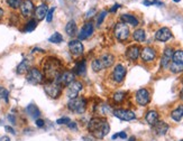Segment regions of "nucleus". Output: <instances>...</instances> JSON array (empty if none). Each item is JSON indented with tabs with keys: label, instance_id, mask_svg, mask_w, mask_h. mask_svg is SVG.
<instances>
[{
	"label": "nucleus",
	"instance_id": "f257e3e1",
	"mask_svg": "<svg viewBox=\"0 0 183 141\" xmlns=\"http://www.w3.org/2000/svg\"><path fill=\"white\" fill-rule=\"evenodd\" d=\"M88 130L97 139H102L110 131V125L104 118H93L88 123Z\"/></svg>",
	"mask_w": 183,
	"mask_h": 141
},
{
	"label": "nucleus",
	"instance_id": "f03ea898",
	"mask_svg": "<svg viewBox=\"0 0 183 141\" xmlns=\"http://www.w3.org/2000/svg\"><path fill=\"white\" fill-rule=\"evenodd\" d=\"M45 74L48 77H57L60 75V62L57 59L50 58L44 66Z\"/></svg>",
	"mask_w": 183,
	"mask_h": 141
},
{
	"label": "nucleus",
	"instance_id": "7ed1b4c3",
	"mask_svg": "<svg viewBox=\"0 0 183 141\" xmlns=\"http://www.w3.org/2000/svg\"><path fill=\"white\" fill-rule=\"evenodd\" d=\"M68 108L71 111L75 112V113H83L87 108V102L81 96H76L74 99H71L68 103Z\"/></svg>",
	"mask_w": 183,
	"mask_h": 141
},
{
	"label": "nucleus",
	"instance_id": "20e7f679",
	"mask_svg": "<svg viewBox=\"0 0 183 141\" xmlns=\"http://www.w3.org/2000/svg\"><path fill=\"white\" fill-rule=\"evenodd\" d=\"M26 78H27L28 83H30L33 85H37V84H40V83L43 82L44 75L38 68L33 67V68H29V70L27 72Z\"/></svg>",
	"mask_w": 183,
	"mask_h": 141
},
{
	"label": "nucleus",
	"instance_id": "39448f33",
	"mask_svg": "<svg viewBox=\"0 0 183 141\" xmlns=\"http://www.w3.org/2000/svg\"><path fill=\"white\" fill-rule=\"evenodd\" d=\"M44 91H45V93L47 94L50 98L57 99L61 95L62 87L56 82H53V83H48V84H46V85L44 86Z\"/></svg>",
	"mask_w": 183,
	"mask_h": 141
},
{
	"label": "nucleus",
	"instance_id": "423d86ee",
	"mask_svg": "<svg viewBox=\"0 0 183 141\" xmlns=\"http://www.w3.org/2000/svg\"><path fill=\"white\" fill-rule=\"evenodd\" d=\"M115 36L116 38L121 42L126 40L129 37V28L127 27V25H125L124 23L117 24L115 27Z\"/></svg>",
	"mask_w": 183,
	"mask_h": 141
},
{
	"label": "nucleus",
	"instance_id": "0eeeda50",
	"mask_svg": "<svg viewBox=\"0 0 183 141\" xmlns=\"http://www.w3.org/2000/svg\"><path fill=\"white\" fill-rule=\"evenodd\" d=\"M74 81V74L72 72H63L55 78V82L61 86H69Z\"/></svg>",
	"mask_w": 183,
	"mask_h": 141
},
{
	"label": "nucleus",
	"instance_id": "6e6552de",
	"mask_svg": "<svg viewBox=\"0 0 183 141\" xmlns=\"http://www.w3.org/2000/svg\"><path fill=\"white\" fill-rule=\"evenodd\" d=\"M114 115L116 118H118L123 121H131V120H135L136 119V114L130 111V110H124V109H118L115 110L114 112Z\"/></svg>",
	"mask_w": 183,
	"mask_h": 141
},
{
	"label": "nucleus",
	"instance_id": "1a4fd4ad",
	"mask_svg": "<svg viewBox=\"0 0 183 141\" xmlns=\"http://www.w3.org/2000/svg\"><path fill=\"white\" fill-rule=\"evenodd\" d=\"M151 96H149V92L146 89H140L136 92V102L142 106L147 105L149 103Z\"/></svg>",
	"mask_w": 183,
	"mask_h": 141
},
{
	"label": "nucleus",
	"instance_id": "9d476101",
	"mask_svg": "<svg viewBox=\"0 0 183 141\" xmlns=\"http://www.w3.org/2000/svg\"><path fill=\"white\" fill-rule=\"evenodd\" d=\"M82 83L79 82V81H73V82L68 86V92H66V95L68 98L70 99H74L78 96V94L80 93V91L82 90Z\"/></svg>",
	"mask_w": 183,
	"mask_h": 141
},
{
	"label": "nucleus",
	"instance_id": "9b49d317",
	"mask_svg": "<svg viewBox=\"0 0 183 141\" xmlns=\"http://www.w3.org/2000/svg\"><path fill=\"white\" fill-rule=\"evenodd\" d=\"M125 76H126V68H125L124 65L118 64V65L115 67L114 73H112V78H114V81L117 83H121L124 81Z\"/></svg>",
	"mask_w": 183,
	"mask_h": 141
},
{
	"label": "nucleus",
	"instance_id": "f8f14e48",
	"mask_svg": "<svg viewBox=\"0 0 183 141\" xmlns=\"http://www.w3.org/2000/svg\"><path fill=\"white\" fill-rule=\"evenodd\" d=\"M69 48L71 52L72 55L74 56H80V55L83 53V45L80 40H71L69 42Z\"/></svg>",
	"mask_w": 183,
	"mask_h": 141
},
{
	"label": "nucleus",
	"instance_id": "ddd939ff",
	"mask_svg": "<svg viewBox=\"0 0 183 141\" xmlns=\"http://www.w3.org/2000/svg\"><path fill=\"white\" fill-rule=\"evenodd\" d=\"M20 12L24 17H29L34 10V4L32 0H24L20 5Z\"/></svg>",
	"mask_w": 183,
	"mask_h": 141
},
{
	"label": "nucleus",
	"instance_id": "4468645a",
	"mask_svg": "<svg viewBox=\"0 0 183 141\" xmlns=\"http://www.w3.org/2000/svg\"><path fill=\"white\" fill-rule=\"evenodd\" d=\"M171 37H172V33L167 27L159 28L155 34V38L157 39V40H159V42H167L169 39H171Z\"/></svg>",
	"mask_w": 183,
	"mask_h": 141
},
{
	"label": "nucleus",
	"instance_id": "2eb2a0df",
	"mask_svg": "<svg viewBox=\"0 0 183 141\" xmlns=\"http://www.w3.org/2000/svg\"><path fill=\"white\" fill-rule=\"evenodd\" d=\"M155 56L156 52L152 47H145V48H143V51L140 52V57H142L144 62H152L153 59L155 58Z\"/></svg>",
	"mask_w": 183,
	"mask_h": 141
},
{
	"label": "nucleus",
	"instance_id": "dca6fc26",
	"mask_svg": "<svg viewBox=\"0 0 183 141\" xmlns=\"http://www.w3.org/2000/svg\"><path fill=\"white\" fill-rule=\"evenodd\" d=\"M173 54H174V52H173V49H172L171 47H166V48L164 49L163 57H162V61H161L162 67L166 68V67L169 66V64H170L172 57H173Z\"/></svg>",
	"mask_w": 183,
	"mask_h": 141
},
{
	"label": "nucleus",
	"instance_id": "f3484780",
	"mask_svg": "<svg viewBox=\"0 0 183 141\" xmlns=\"http://www.w3.org/2000/svg\"><path fill=\"white\" fill-rule=\"evenodd\" d=\"M93 34V24L87 23L83 26V28L80 30L79 39H87Z\"/></svg>",
	"mask_w": 183,
	"mask_h": 141
},
{
	"label": "nucleus",
	"instance_id": "a211bd4d",
	"mask_svg": "<svg viewBox=\"0 0 183 141\" xmlns=\"http://www.w3.org/2000/svg\"><path fill=\"white\" fill-rule=\"evenodd\" d=\"M99 61L101 63V65H102V68H108V67H110L114 64L115 57L111 54H104L100 57Z\"/></svg>",
	"mask_w": 183,
	"mask_h": 141
},
{
	"label": "nucleus",
	"instance_id": "6ab92c4d",
	"mask_svg": "<svg viewBox=\"0 0 183 141\" xmlns=\"http://www.w3.org/2000/svg\"><path fill=\"white\" fill-rule=\"evenodd\" d=\"M140 55V47L135 46V45H134V46H130L127 49V52H126V56H127L130 61H136V59L138 58Z\"/></svg>",
	"mask_w": 183,
	"mask_h": 141
},
{
	"label": "nucleus",
	"instance_id": "aec40b11",
	"mask_svg": "<svg viewBox=\"0 0 183 141\" xmlns=\"http://www.w3.org/2000/svg\"><path fill=\"white\" fill-rule=\"evenodd\" d=\"M167 130H169V124L163 121H157L155 124H154V131H155V133L159 134V136L165 134V133L167 132Z\"/></svg>",
	"mask_w": 183,
	"mask_h": 141
},
{
	"label": "nucleus",
	"instance_id": "412c9836",
	"mask_svg": "<svg viewBox=\"0 0 183 141\" xmlns=\"http://www.w3.org/2000/svg\"><path fill=\"white\" fill-rule=\"evenodd\" d=\"M47 15V6L45 4H42L40 5L38 7H36V10H35V16L36 18L38 20H42L44 19L45 17Z\"/></svg>",
	"mask_w": 183,
	"mask_h": 141
},
{
	"label": "nucleus",
	"instance_id": "4be33fe9",
	"mask_svg": "<svg viewBox=\"0 0 183 141\" xmlns=\"http://www.w3.org/2000/svg\"><path fill=\"white\" fill-rule=\"evenodd\" d=\"M120 19L124 24H129L131 26H137L138 25V20L135 16L133 15H128V14H125V15H121Z\"/></svg>",
	"mask_w": 183,
	"mask_h": 141
},
{
	"label": "nucleus",
	"instance_id": "5701e85b",
	"mask_svg": "<svg viewBox=\"0 0 183 141\" xmlns=\"http://www.w3.org/2000/svg\"><path fill=\"white\" fill-rule=\"evenodd\" d=\"M145 119H146V121H147L148 124L154 125L156 122L159 121V113H157L156 111H154V110H152V111H148Z\"/></svg>",
	"mask_w": 183,
	"mask_h": 141
},
{
	"label": "nucleus",
	"instance_id": "b1692460",
	"mask_svg": "<svg viewBox=\"0 0 183 141\" xmlns=\"http://www.w3.org/2000/svg\"><path fill=\"white\" fill-rule=\"evenodd\" d=\"M26 111H27V113L30 115V117L33 118V119H38L40 115V109L37 108V106L35 105V104H29V105L27 106V109H26Z\"/></svg>",
	"mask_w": 183,
	"mask_h": 141
},
{
	"label": "nucleus",
	"instance_id": "393cba45",
	"mask_svg": "<svg viewBox=\"0 0 183 141\" xmlns=\"http://www.w3.org/2000/svg\"><path fill=\"white\" fill-rule=\"evenodd\" d=\"M171 118L176 122L181 121V119L183 118V104H181V105L178 106L174 111H172Z\"/></svg>",
	"mask_w": 183,
	"mask_h": 141
},
{
	"label": "nucleus",
	"instance_id": "a878e982",
	"mask_svg": "<svg viewBox=\"0 0 183 141\" xmlns=\"http://www.w3.org/2000/svg\"><path fill=\"white\" fill-rule=\"evenodd\" d=\"M65 31H66V34H68L70 37L75 36V34H76V24H75V21H74V20H71V21H69V23L66 24Z\"/></svg>",
	"mask_w": 183,
	"mask_h": 141
},
{
	"label": "nucleus",
	"instance_id": "bb28decb",
	"mask_svg": "<svg viewBox=\"0 0 183 141\" xmlns=\"http://www.w3.org/2000/svg\"><path fill=\"white\" fill-rule=\"evenodd\" d=\"M85 70H87V64H85V61H84V59L75 65V67H74V72H75L78 75L84 74Z\"/></svg>",
	"mask_w": 183,
	"mask_h": 141
},
{
	"label": "nucleus",
	"instance_id": "cd10ccee",
	"mask_svg": "<svg viewBox=\"0 0 183 141\" xmlns=\"http://www.w3.org/2000/svg\"><path fill=\"white\" fill-rule=\"evenodd\" d=\"M28 70H29V63H28L27 59H24V61L17 66V73H18V74H24V73H26Z\"/></svg>",
	"mask_w": 183,
	"mask_h": 141
},
{
	"label": "nucleus",
	"instance_id": "c85d7f7f",
	"mask_svg": "<svg viewBox=\"0 0 183 141\" xmlns=\"http://www.w3.org/2000/svg\"><path fill=\"white\" fill-rule=\"evenodd\" d=\"M133 37L137 42H144L145 38H146V35H145L144 29H137V30H135L133 33Z\"/></svg>",
	"mask_w": 183,
	"mask_h": 141
},
{
	"label": "nucleus",
	"instance_id": "c756f323",
	"mask_svg": "<svg viewBox=\"0 0 183 141\" xmlns=\"http://www.w3.org/2000/svg\"><path fill=\"white\" fill-rule=\"evenodd\" d=\"M172 59H173V62L176 63V64H181V65H183V51H181V49L175 51Z\"/></svg>",
	"mask_w": 183,
	"mask_h": 141
},
{
	"label": "nucleus",
	"instance_id": "7c9ffc66",
	"mask_svg": "<svg viewBox=\"0 0 183 141\" xmlns=\"http://www.w3.org/2000/svg\"><path fill=\"white\" fill-rule=\"evenodd\" d=\"M48 40L53 44H60L61 42L63 40V37H62V35H61L60 33H54V34L48 38Z\"/></svg>",
	"mask_w": 183,
	"mask_h": 141
},
{
	"label": "nucleus",
	"instance_id": "2f4dec72",
	"mask_svg": "<svg viewBox=\"0 0 183 141\" xmlns=\"http://www.w3.org/2000/svg\"><path fill=\"white\" fill-rule=\"evenodd\" d=\"M37 26V21L35 19H30L26 24V27H25V31H33Z\"/></svg>",
	"mask_w": 183,
	"mask_h": 141
},
{
	"label": "nucleus",
	"instance_id": "473e14b6",
	"mask_svg": "<svg viewBox=\"0 0 183 141\" xmlns=\"http://www.w3.org/2000/svg\"><path fill=\"white\" fill-rule=\"evenodd\" d=\"M170 68H171L172 73H180V72H182L183 70V65H181V64H176V63L173 62L171 64Z\"/></svg>",
	"mask_w": 183,
	"mask_h": 141
},
{
	"label": "nucleus",
	"instance_id": "72a5a7b5",
	"mask_svg": "<svg viewBox=\"0 0 183 141\" xmlns=\"http://www.w3.org/2000/svg\"><path fill=\"white\" fill-rule=\"evenodd\" d=\"M9 92L7 89H5L4 86H0V99H4L6 102H8Z\"/></svg>",
	"mask_w": 183,
	"mask_h": 141
},
{
	"label": "nucleus",
	"instance_id": "f704fd0d",
	"mask_svg": "<svg viewBox=\"0 0 183 141\" xmlns=\"http://www.w3.org/2000/svg\"><path fill=\"white\" fill-rule=\"evenodd\" d=\"M91 66H92V70H95V72H99V70H104V68H102V65H101V63H100L99 59H95V61L92 62Z\"/></svg>",
	"mask_w": 183,
	"mask_h": 141
},
{
	"label": "nucleus",
	"instance_id": "c9c22d12",
	"mask_svg": "<svg viewBox=\"0 0 183 141\" xmlns=\"http://www.w3.org/2000/svg\"><path fill=\"white\" fill-rule=\"evenodd\" d=\"M7 4L9 5V7L12 9H17L20 7L21 5V0H7Z\"/></svg>",
	"mask_w": 183,
	"mask_h": 141
},
{
	"label": "nucleus",
	"instance_id": "e433bc0d",
	"mask_svg": "<svg viewBox=\"0 0 183 141\" xmlns=\"http://www.w3.org/2000/svg\"><path fill=\"white\" fill-rule=\"evenodd\" d=\"M114 101L117 102V103H120L121 101H124L125 99V92H117V93L114 94Z\"/></svg>",
	"mask_w": 183,
	"mask_h": 141
},
{
	"label": "nucleus",
	"instance_id": "4c0bfd02",
	"mask_svg": "<svg viewBox=\"0 0 183 141\" xmlns=\"http://www.w3.org/2000/svg\"><path fill=\"white\" fill-rule=\"evenodd\" d=\"M106 15H107V11H101V12H100L99 17H98V20H97V25H98V26H100V25L102 24L104 19L106 18Z\"/></svg>",
	"mask_w": 183,
	"mask_h": 141
},
{
	"label": "nucleus",
	"instance_id": "58836bf2",
	"mask_svg": "<svg viewBox=\"0 0 183 141\" xmlns=\"http://www.w3.org/2000/svg\"><path fill=\"white\" fill-rule=\"evenodd\" d=\"M54 10H55V7L51 8V10L47 12V15H46V21L47 23H51L53 20V14H54Z\"/></svg>",
	"mask_w": 183,
	"mask_h": 141
},
{
	"label": "nucleus",
	"instance_id": "ea45409f",
	"mask_svg": "<svg viewBox=\"0 0 183 141\" xmlns=\"http://www.w3.org/2000/svg\"><path fill=\"white\" fill-rule=\"evenodd\" d=\"M69 122H70V119L66 118V117H64V118L59 119V120L56 121V123H57V124H68Z\"/></svg>",
	"mask_w": 183,
	"mask_h": 141
},
{
	"label": "nucleus",
	"instance_id": "a19ab883",
	"mask_svg": "<svg viewBox=\"0 0 183 141\" xmlns=\"http://www.w3.org/2000/svg\"><path fill=\"white\" fill-rule=\"evenodd\" d=\"M93 15H96V9H90L85 14V18H91V17H93Z\"/></svg>",
	"mask_w": 183,
	"mask_h": 141
},
{
	"label": "nucleus",
	"instance_id": "79ce46f5",
	"mask_svg": "<svg viewBox=\"0 0 183 141\" xmlns=\"http://www.w3.org/2000/svg\"><path fill=\"white\" fill-rule=\"evenodd\" d=\"M36 125H37L38 128H43L44 125H45V122H44V120H42V119H37V120H36Z\"/></svg>",
	"mask_w": 183,
	"mask_h": 141
},
{
	"label": "nucleus",
	"instance_id": "37998d69",
	"mask_svg": "<svg viewBox=\"0 0 183 141\" xmlns=\"http://www.w3.org/2000/svg\"><path fill=\"white\" fill-rule=\"evenodd\" d=\"M5 130H6L7 132L11 133V134H16V132H15V130L12 129L11 127H9V125H6V127H5Z\"/></svg>",
	"mask_w": 183,
	"mask_h": 141
},
{
	"label": "nucleus",
	"instance_id": "c03bdc74",
	"mask_svg": "<svg viewBox=\"0 0 183 141\" xmlns=\"http://www.w3.org/2000/svg\"><path fill=\"white\" fill-rule=\"evenodd\" d=\"M68 125H69V128H71V129H76V127H78L75 122H69Z\"/></svg>",
	"mask_w": 183,
	"mask_h": 141
},
{
	"label": "nucleus",
	"instance_id": "a18cd8bd",
	"mask_svg": "<svg viewBox=\"0 0 183 141\" xmlns=\"http://www.w3.org/2000/svg\"><path fill=\"white\" fill-rule=\"evenodd\" d=\"M119 7H120V5H118V4L115 5V6H112V8L110 9V11H111V12H115L116 10H117V9H118Z\"/></svg>",
	"mask_w": 183,
	"mask_h": 141
},
{
	"label": "nucleus",
	"instance_id": "49530a36",
	"mask_svg": "<svg viewBox=\"0 0 183 141\" xmlns=\"http://www.w3.org/2000/svg\"><path fill=\"white\" fill-rule=\"evenodd\" d=\"M118 137L121 138V139H126V137H127V134L125 132H119L118 133Z\"/></svg>",
	"mask_w": 183,
	"mask_h": 141
},
{
	"label": "nucleus",
	"instance_id": "de8ad7c7",
	"mask_svg": "<svg viewBox=\"0 0 183 141\" xmlns=\"http://www.w3.org/2000/svg\"><path fill=\"white\" fill-rule=\"evenodd\" d=\"M8 119H9V121L11 122L12 124H15V123H16V120H15V118L12 117V115H9V117H8Z\"/></svg>",
	"mask_w": 183,
	"mask_h": 141
},
{
	"label": "nucleus",
	"instance_id": "09e8293b",
	"mask_svg": "<svg viewBox=\"0 0 183 141\" xmlns=\"http://www.w3.org/2000/svg\"><path fill=\"white\" fill-rule=\"evenodd\" d=\"M0 141H10V138L7 137V136H4V137L0 138Z\"/></svg>",
	"mask_w": 183,
	"mask_h": 141
},
{
	"label": "nucleus",
	"instance_id": "8fccbe9b",
	"mask_svg": "<svg viewBox=\"0 0 183 141\" xmlns=\"http://www.w3.org/2000/svg\"><path fill=\"white\" fill-rule=\"evenodd\" d=\"M144 5H145V6H151V5H153V2H152V1H148V0H145V1H144Z\"/></svg>",
	"mask_w": 183,
	"mask_h": 141
},
{
	"label": "nucleus",
	"instance_id": "3c124183",
	"mask_svg": "<svg viewBox=\"0 0 183 141\" xmlns=\"http://www.w3.org/2000/svg\"><path fill=\"white\" fill-rule=\"evenodd\" d=\"M180 99H181V100H183V89L181 90V92H180Z\"/></svg>",
	"mask_w": 183,
	"mask_h": 141
},
{
	"label": "nucleus",
	"instance_id": "603ef678",
	"mask_svg": "<svg viewBox=\"0 0 183 141\" xmlns=\"http://www.w3.org/2000/svg\"><path fill=\"white\" fill-rule=\"evenodd\" d=\"M2 16H4V10H2L1 8H0V18H1Z\"/></svg>",
	"mask_w": 183,
	"mask_h": 141
},
{
	"label": "nucleus",
	"instance_id": "864d4df0",
	"mask_svg": "<svg viewBox=\"0 0 183 141\" xmlns=\"http://www.w3.org/2000/svg\"><path fill=\"white\" fill-rule=\"evenodd\" d=\"M129 141H135V137H131L130 139H129Z\"/></svg>",
	"mask_w": 183,
	"mask_h": 141
},
{
	"label": "nucleus",
	"instance_id": "5fc2aeb1",
	"mask_svg": "<svg viewBox=\"0 0 183 141\" xmlns=\"http://www.w3.org/2000/svg\"><path fill=\"white\" fill-rule=\"evenodd\" d=\"M173 1H174V2H180L181 0H173Z\"/></svg>",
	"mask_w": 183,
	"mask_h": 141
},
{
	"label": "nucleus",
	"instance_id": "6e6d98bb",
	"mask_svg": "<svg viewBox=\"0 0 183 141\" xmlns=\"http://www.w3.org/2000/svg\"><path fill=\"white\" fill-rule=\"evenodd\" d=\"M181 141H183V140H181Z\"/></svg>",
	"mask_w": 183,
	"mask_h": 141
}]
</instances>
